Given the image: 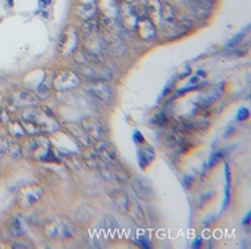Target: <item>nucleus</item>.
Masks as SVG:
<instances>
[{
  "label": "nucleus",
  "instance_id": "1",
  "mask_svg": "<svg viewBox=\"0 0 251 249\" xmlns=\"http://www.w3.org/2000/svg\"><path fill=\"white\" fill-rule=\"evenodd\" d=\"M41 229L43 233L46 235L47 239L50 241H68L71 238H74L75 235V229L71 223H68L66 220H62L59 217H46L43 219L41 223Z\"/></svg>",
  "mask_w": 251,
  "mask_h": 249
},
{
  "label": "nucleus",
  "instance_id": "2",
  "mask_svg": "<svg viewBox=\"0 0 251 249\" xmlns=\"http://www.w3.org/2000/svg\"><path fill=\"white\" fill-rule=\"evenodd\" d=\"M22 120L32 122L41 131H46V132H56L60 128L54 114L46 107H35L34 106V107H29L28 110H24Z\"/></svg>",
  "mask_w": 251,
  "mask_h": 249
},
{
  "label": "nucleus",
  "instance_id": "3",
  "mask_svg": "<svg viewBox=\"0 0 251 249\" xmlns=\"http://www.w3.org/2000/svg\"><path fill=\"white\" fill-rule=\"evenodd\" d=\"M25 150H26L28 157H31L35 161H40V163L54 161V153H53L51 144L43 135H34L25 144Z\"/></svg>",
  "mask_w": 251,
  "mask_h": 249
},
{
  "label": "nucleus",
  "instance_id": "4",
  "mask_svg": "<svg viewBox=\"0 0 251 249\" xmlns=\"http://www.w3.org/2000/svg\"><path fill=\"white\" fill-rule=\"evenodd\" d=\"M41 195H43V188L40 185L28 183V185H25L24 188H21L18 191L16 201H18L21 208L28 210V208H31L34 204H37L40 201Z\"/></svg>",
  "mask_w": 251,
  "mask_h": 249
},
{
  "label": "nucleus",
  "instance_id": "5",
  "mask_svg": "<svg viewBox=\"0 0 251 249\" xmlns=\"http://www.w3.org/2000/svg\"><path fill=\"white\" fill-rule=\"evenodd\" d=\"M79 82H81V79L75 72L60 70L53 78V88L59 92H65V91H71V90L76 88L79 85Z\"/></svg>",
  "mask_w": 251,
  "mask_h": 249
},
{
  "label": "nucleus",
  "instance_id": "6",
  "mask_svg": "<svg viewBox=\"0 0 251 249\" xmlns=\"http://www.w3.org/2000/svg\"><path fill=\"white\" fill-rule=\"evenodd\" d=\"M87 91L99 101L109 104L110 98H112V92L109 85L104 82V79H91V82L87 87Z\"/></svg>",
  "mask_w": 251,
  "mask_h": 249
},
{
  "label": "nucleus",
  "instance_id": "7",
  "mask_svg": "<svg viewBox=\"0 0 251 249\" xmlns=\"http://www.w3.org/2000/svg\"><path fill=\"white\" fill-rule=\"evenodd\" d=\"M118 12H119L118 16H119L121 26L128 29V31L135 29L137 22H138V12H137V9L131 3H125Z\"/></svg>",
  "mask_w": 251,
  "mask_h": 249
},
{
  "label": "nucleus",
  "instance_id": "8",
  "mask_svg": "<svg viewBox=\"0 0 251 249\" xmlns=\"http://www.w3.org/2000/svg\"><path fill=\"white\" fill-rule=\"evenodd\" d=\"M81 126L84 129V132L87 134V136L90 138V141L99 142L100 139H103L104 135V128L101 125V122L96 117H85L81 120Z\"/></svg>",
  "mask_w": 251,
  "mask_h": 249
},
{
  "label": "nucleus",
  "instance_id": "9",
  "mask_svg": "<svg viewBox=\"0 0 251 249\" xmlns=\"http://www.w3.org/2000/svg\"><path fill=\"white\" fill-rule=\"evenodd\" d=\"M78 45V37H76V31L75 28H68L62 37H60V41H59V51L62 56H71L75 48Z\"/></svg>",
  "mask_w": 251,
  "mask_h": 249
},
{
  "label": "nucleus",
  "instance_id": "10",
  "mask_svg": "<svg viewBox=\"0 0 251 249\" xmlns=\"http://www.w3.org/2000/svg\"><path fill=\"white\" fill-rule=\"evenodd\" d=\"M96 144H97V145H96V151H97L100 160H103L104 163H107V164H110V166H116L118 161H119L116 148H115L110 142L103 141V139H100V141L96 142Z\"/></svg>",
  "mask_w": 251,
  "mask_h": 249
},
{
  "label": "nucleus",
  "instance_id": "11",
  "mask_svg": "<svg viewBox=\"0 0 251 249\" xmlns=\"http://www.w3.org/2000/svg\"><path fill=\"white\" fill-rule=\"evenodd\" d=\"M104 44H106V48L110 54H113L115 57H122L126 51L125 48V44L124 41L121 40L119 35H116L113 31L110 29H106V35H104Z\"/></svg>",
  "mask_w": 251,
  "mask_h": 249
},
{
  "label": "nucleus",
  "instance_id": "12",
  "mask_svg": "<svg viewBox=\"0 0 251 249\" xmlns=\"http://www.w3.org/2000/svg\"><path fill=\"white\" fill-rule=\"evenodd\" d=\"M12 103L13 106L16 107H21V109H29V107H34L40 103V98L37 97L35 92L29 91V90H21L18 92H15L12 95Z\"/></svg>",
  "mask_w": 251,
  "mask_h": 249
},
{
  "label": "nucleus",
  "instance_id": "13",
  "mask_svg": "<svg viewBox=\"0 0 251 249\" xmlns=\"http://www.w3.org/2000/svg\"><path fill=\"white\" fill-rule=\"evenodd\" d=\"M138 35L146 40V41H151L156 38L157 35V29H156V25L149 19V16H143V18H138V22H137V26H135Z\"/></svg>",
  "mask_w": 251,
  "mask_h": 249
},
{
  "label": "nucleus",
  "instance_id": "14",
  "mask_svg": "<svg viewBox=\"0 0 251 249\" xmlns=\"http://www.w3.org/2000/svg\"><path fill=\"white\" fill-rule=\"evenodd\" d=\"M109 198L112 201V204L116 207V210L122 214H126V210H128V201H129V197L128 194L121 189V188H113L109 191Z\"/></svg>",
  "mask_w": 251,
  "mask_h": 249
},
{
  "label": "nucleus",
  "instance_id": "15",
  "mask_svg": "<svg viewBox=\"0 0 251 249\" xmlns=\"http://www.w3.org/2000/svg\"><path fill=\"white\" fill-rule=\"evenodd\" d=\"M131 189L134 192V195L141 200V201H150V198L153 197V189L150 188V185L147 182H144L143 179L134 178L131 181Z\"/></svg>",
  "mask_w": 251,
  "mask_h": 249
},
{
  "label": "nucleus",
  "instance_id": "16",
  "mask_svg": "<svg viewBox=\"0 0 251 249\" xmlns=\"http://www.w3.org/2000/svg\"><path fill=\"white\" fill-rule=\"evenodd\" d=\"M126 213L131 216V219H132L135 223H138V225H146L147 219H146L144 210H143V207L140 205V203H138L137 200H134V198H129V201H128V210H126Z\"/></svg>",
  "mask_w": 251,
  "mask_h": 249
},
{
  "label": "nucleus",
  "instance_id": "17",
  "mask_svg": "<svg viewBox=\"0 0 251 249\" xmlns=\"http://www.w3.org/2000/svg\"><path fill=\"white\" fill-rule=\"evenodd\" d=\"M96 12H97V0H84L76 7V15L84 21L94 18Z\"/></svg>",
  "mask_w": 251,
  "mask_h": 249
},
{
  "label": "nucleus",
  "instance_id": "18",
  "mask_svg": "<svg viewBox=\"0 0 251 249\" xmlns=\"http://www.w3.org/2000/svg\"><path fill=\"white\" fill-rule=\"evenodd\" d=\"M26 229H28V223H26V220L22 217V216H15L12 220H10V223H9V232H10V235L12 236H15V238H21L22 235H25L26 233Z\"/></svg>",
  "mask_w": 251,
  "mask_h": 249
},
{
  "label": "nucleus",
  "instance_id": "19",
  "mask_svg": "<svg viewBox=\"0 0 251 249\" xmlns=\"http://www.w3.org/2000/svg\"><path fill=\"white\" fill-rule=\"evenodd\" d=\"M154 160V150L150 145L140 147L138 145V163L141 169H146Z\"/></svg>",
  "mask_w": 251,
  "mask_h": 249
},
{
  "label": "nucleus",
  "instance_id": "20",
  "mask_svg": "<svg viewBox=\"0 0 251 249\" xmlns=\"http://www.w3.org/2000/svg\"><path fill=\"white\" fill-rule=\"evenodd\" d=\"M97 32H99V21L96 18L84 21V23L81 26V34L84 38H90V37L96 35Z\"/></svg>",
  "mask_w": 251,
  "mask_h": 249
},
{
  "label": "nucleus",
  "instance_id": "21",
  "mask_svg": "<svg viewBox=\"0 0 251 249\" xmlns=\"http://www.w3.org/2000/svg\"><path fill=\"white\" fill-rule=\"evenodd\" d=\"M221 97V92L218 88H210L206 94H201V97L199 98V106L200 107H209L210 104H213L218 98Z\"/></svg>",
  "mask_w": 251,
  "mask_h": 249
},
{
  "label": "nucleus",
  "instance_id": "22",
  "mask_svg": "<svg viewBox=\"0 0 251 249\" xmlns=\"http://www.w3.org/2000/svg\"><path fill=\"white\" fill-rule=\"evenodd\" d=\"M160 18L165 23H174L175 19H176V13H175V9L172 4L169 3H162V7H160Z\"/></svg>",
  "mask_w": 251,
  "mask_h": 249
},
{
  "label": "nucleus",
  "instance_id": "23",
  "mask_svg": "<svg viewBox=\"0 0 251 249\" xmlns=\"http://www.w3.org/2000/svg\"><path fill=\"white\" fill-rule=\"evenodd\" d=\"M68 128H69V132L82 144V145H85V147H90V138L87 136V134L84 132V129H82V126H76V125H68Z\"/></svg>",
  "mask_w": 251,
  "mask_h": 249
},
{
  "label": "nucleus",
  "instance_id": "24",
  "mask_svg": "<svg viewBox=\"0 0 251 249\" xmlns=\"http://www.w3.org/2000/svg\"><path fill=\"white\" fill-rule=\"evenodd\" d=\"M165 139H166V144H168L169 147H179V145H182V144L185 142L184 135H182L181 132H178V131H171V132H168Z\"/></svg>",
  "mask_w": 251,
  "mask_h": 249
},
{
  "label": "nucleus",
  "instance_id": "25",
  "mask_svg": "<svg viewBox=\"0 0 251 249\" xmlns=\"http://www.w3.org/2000/svg\"><path fill=\"white\" fill-rule=\"evenodd\" d=\"M84 161H85V164L90 169H97L99 161H100V157H99V154H97L96 150H88V151L84 153Z\"/></svg>",
  "mask_w": 251,
  "mask_h": 249
},
{
  "label": "nucleus",
  "instance_id": "26",
  "mask_svg": "<svg viewBox=\"0 0 251 249\" xmlns=\"http://www.w3.org/2000/svg\"><path fill=\"white\" fill-rule=\"evenodd\" d=\"M9 132H10V135L13 138H22V136L26 135L21 122H10L9 123Z\"/></svg>",
  "mask_w": 251,
  "mask_h": 249
},
{
  "label": "nucleus",
  "instance_id": "27",
  "mask_svg": "<svg viewBox=\"0 0 251 249\" xmlns=\"http://www.w3.org/2000/svg\"><path fill=\"white\" fill-rule=\"evenodd\" d=\"M174 23L176 25V28H178V31H179L181 34H184V32H188V31L193 28V22H191L190 19H187L185 16L175 19V22H174Z\"/></svg>",
  "mask_w": 251,
  "mask_h": 249
},
{
  "label": "nucleus",
  "instance_id": "28",
  "mask_svg": "<svg viewBox=\"0 0 251 249\" xmlns=\"http://www.w3.org/2000/svg\"><path fill=\"white\" fill-rule=\"evenodd\" d=\"M144 4H146V9H147V15L149 13H159L160 15V7H162L160 0H147Z\"/></svg>",
  "mask_w": 251,
  "mask_h": 249
},
{
  "label": "nucleus",
  "instance_id": "29",
  "mask_svg": "<svg viewBox=\"0 0 251 249\" xmlns=\"http://www.w3.org/2000/svg\"><path fill=\"white\" fill-rule=\"evenodd\" d=\"M104 226H106V229H107V232L110 233V235H113L116 230H118V223H116V220L112 217V216H104Z\"/></svg>",
  "mask_w": 251,
  "mask_h": 249
},
{
  "label": "nucleus",
  "instance_id": "30",
  "mask_svg": "<svg viewBox=\"0 0 251 249\" xmlns=\"http://www.w3.org/2000/svg\"><path fill=\"white\" fill-rule=\"evenodd\" d=\"M9 153H10V157L13 158V160H18V158H21L22 157V148H21V145L19 144H16V142H10V145H9Z\"/></svg>",
  "mask_w": 251,
  "mask_h": 249
},
{
  "label": "nucleus",
  "instance_id": "31",
  "mask_svg": "<svg viewBox=\"0 0 251 249\" xmlns=\"http://www.w3.org/2000/svg\"><path fill=\"white\" fill-rule=\"evenodd\" d=\"M9 145H10V141L6 136L0 135V160H3L6 154H9Z\"/></svg>",
  "mask_w": 251,
  "mask_h": 249
},
{
  "label": "nucleus",
  "instance_id": "32",
  "mask_svg": "<svg viewBox=\"0 0 251 249\" xmlns=\"http://www.w3.org/2000/svg\"><path fill=\"white\" fill-rule=\"evenodd\" d=\"M168 120H169V117H166L165 113H157V114L154 116V119H153V122L157 123L159 126H165V125L168 123Z\"/></svg>",
  "mask_w": 251,
  "mask_h": 249
},
{
  "label": "nucleus",
  "instance_id": "33",
  "mask_svg": "<svg viewBox=\"0 0 251 249\" xmlns=\"http://www.w3.org/2000/svg\"><path fill=\"white\" fill-rule=\"evenodd\" d=\"M250 117V112H249V109L247 107H241L240 110H238V113H237V120H247Z\"/></svg>",
  "mask_w": 251,
  "mask_h": 249
},
{
  "label": "nucleus",
  "instance_id": "34",
  "mask_svg": "<svg viewBox=\"0 0 251 249\" xmlns=\"http://www.w3.org/2000/svg\"><path fill=\"white\" fill-rule=\"evenodd\" d=\"M132 139H134V142H135L137 145H143V144H144V136L141 135V132H140V131H134V134H132Z\"/></svg>",
  "mask_w": 251,
  "mask_h": 249
},
{
  "label": "nucleus",
  "instance_id": "35",
  "mask_svg": "<svg viewBox=\"0 0 251 249\" xmlns=\"http://www.w3.org/2000/svg\"><path fill=\"white\" fill-rule=\"evenodd\" d=\"M12 248L13 249H26V248H29V244H26V242H22V241H15V242L12 244Z\"/></svg>",
  "mask_w": 251,
  "mask_h": 249
},
{
  "label": "nucleus",
  "instance_id": "36",
  "mask_svg": "<svg viewBox=\"0 0 251 249\" xmlns=\"http://www.w3.org/2000/svg\"><path fill=\"white\" fill-rule=\"evenodd\" d=\"M138 244L141 245V248H150V247H151V244H150L146 238H140V239H138Z\"/></svg>",
  "mask_w": 251,
  "mask_h": 249
},
{
  "label": "nucleus",
  "instance_id": "37",
  "mask_svg": "<svg viewBox=\"0 0 251 249\" xmlns=\"http://www.w3.org/2000/svg\"><path fill=\"white\" fill-rule=\"evenodd\" d=\"M194 181V178L193 176H190V175H187V176H184V185L187 186V188H190L191 186V182Z\"/></svg>",
  "mask_w": 251,
  "mask_h": 249
},
{
  "label": "nucleus",
  "instance_id": "38",
  "mask_svg": "<svg viewBox=\"0 0 251 249\" xmlns=\"http://www.w3.org/2000/svg\"><path fill=\"white\" fill-rule=\"evenodd\" d=\"M0 122H9L6 112H4V110H1V109H0Z\"/></svg>",
  "mask_w": 251,
  "mask_h": 249
},
{
  "label": "nucleus",
  "instance_id": "39",
  "mask_svg": "<svg viewBox=\"0 0 251 249\" xmlns=\"http://www.w3.org/2000/svg\"><path fill=\"white\" fill-rule=\"evenodd\" d=\"M200 245H201V238H197L193 244V248H200Z\"/></svg>",
  "mask_w": 251,
  "mask_h": 249
},
{
  "label": "nucleus",
  "instance_id": "40",
  "mask_svg": "<svg viewBox=\"0 0 251 249\" xmlns=\"http://www.w3.org/2000/svg\"><path fill=\"white\" fill-rule=\"evenodd\" d=\"M249 220H250V214H247V216H246V219H244V222H243V223H244V225H249Z\"/></svg>",
  "mask_w": 251,
  "mask_h": 249
},
{
  "label": "nucleus",
  "instance_id": "41",
  "mask_svg": "<svg viewBox=\"0 0 251 249\" xmlns=\"http://www.w3.org/2000/svg\"><path fill=\"white\" fill-rule=\"evenodd\" d=\"M124 1H125V3H134L135 0H124Z\"/></svg>",
  "mask_w": 251,
  "mask_h": 249
},
{
  "label": "nucleus",
  "instance_id": "42",
  "mask_svg": "<svg viewBox=\"0 0 251 249\" xmlns=\"http://www.w3.org/2000/svg\"><path fill=\"white\" fill-rule=\"evenodd\" d=\"M1 242H3V239H1V235H0V245H1Z\"/></svg>",
  "mask_w": 251,
  "mask_h": 249
}]
</instances>
